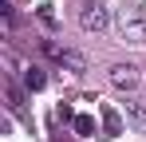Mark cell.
Instances as JSON below:
<instances>
[{
	"mask_svg": "<svg viewBox=\"0 0 146 142\" xmlns=\"http://www.w3.org/2000/svg\"><path fill=\"white\" fill-rule=\"evenodd\" d=\"M119 36L126 44H146V8L142 4H122L119 8Z\"/></svg>",
	"mask_w": 146,
	"mask_h": 142,
	"instance_id": "obj_1",
	"label": "cell"
},
{
	"mask_svg": "<svg viewBox=\"0 0 146 142\" xmlns=\"http://www.w3.org/2000/svg\"><path fill=\"white\" fill-rule=\"evenodd\" d=\"M79 28H83V32H103V28H107V8H103V0H83V8H79Z\"/></svg>",
	"mask_w": 146,
	"mask_h": 142,
	"instance_id": "obj_2",
	"label": "cell"
},
{
	"mask_svg": "<svg viewBox=\"0 0 146 142\" xmlns=\"http://www.w3.org/2000/svg\"><path fill=\"white\" fill-rule=\"evenodd\" d=\"M111 83H115L119 91H134V87H138V67H130V63H115V67H111Z\"/></svg>",
	"mask_w": 146,
	"mask_h": 142,
	"instance_id": "obj_3",
	"label": "cell"
},
{
	"mask_svg": "<svg viewBox=\"0 0 146 142\" xmlns=\"http://www.w3.org/2000/svg\"><path fill=\"white\" fill-rule=\"evenodd\" d=\"M59 67H67L71 75H83V71H87V59H83L79 51H71V47H63V55H59Z\"/></svg>",
	"mask_w": 146,
	"mask_h": 142,
	"instance_id": "obj_4",
	"label": "cell"
},
{
	"mask_svg": "<svg viewBox=\"0 0 146 142\" xmlns=\"http://www.w3.org/2000/svg\"><path fill=\"white\" fill-rule=\"evenodd\" d=\"M44 83H48L44 67H24V87L28 91H44Z\"/></svg>",
	"mask_w": 146,
	"mask_h": 142,
	"instance_id": "obj_5",
	"label": "cell"
},
{
	"mask_svg": "<svg viewBox=\"0 0 146 142\" xmlns=\"http://www.w3.org/2000/svg\"><path fill=\"white\" fill-rule=\"evenodd\" d=\"M103 130H107L111 138L122 130V118H119V111H115V107H103Z\"/></svg>",
	"mask_w": 146,
	"mask_h": 142,
	"instance_id": "obj_6",
	"label": "cell"
},
{
	"mask_svg": "<svg viewBox=\"0 0 146 142\" xmlns=\"http://www.w3.org/2000/svg\"><path fill=\"white\" fill-rule=\"evenodd\" d=\"M126 115L146 130V99H126Z\"/></svg>",
	"mask_w": 146,
	"mask_h": 142,
	"instance_id": "obj_7",
	"label": "cell"
},
{
	"mask_svg": "<svg viewBox=\"0 0 146 142\" xmlns=\"http://www.w3.org/2000/svg\"><path fill=\"white\" fill-rule=\"evenodd\" d=\"M4 99H8V111H12V115H20V111H24V95H20L16 83H8V87H4Z\"/></svg>",
	"mask_w": 146,
	"mask_h": 142,
	"instance_id": "obj_8",
	"label": "cell"
},
{
	"mask_svg": "<svg viewBox=\"0 0 146 142\" xmlns=\"http://www.w3.org/2000/svg\"><path fill=\"white\" fill-rule=\"evenodd\" d=\"M71 126H75V134H95V118L91 115H75Z\"/></svg>",
	"mask_w": 146,
	"mask_h": 142,
	"instance_id": "obj_9",
	"label": "cell"
},
{
	"mask_svg": "<svg viewBox=\"0 0 146 142\" xmlns=\"http://www.w3.org/2000/svg\"><path fill=\"white\" fill-rule=\"evenodd\" d=\"M36 16H40V20L51 28V24H55V8H51V4H40V8H36Z\"/></svg>",
	"mask_w": 146,
	"mask_h": 142,
	"instance_id": "obj_10",
	"label": "cell"
}]
</instances>
